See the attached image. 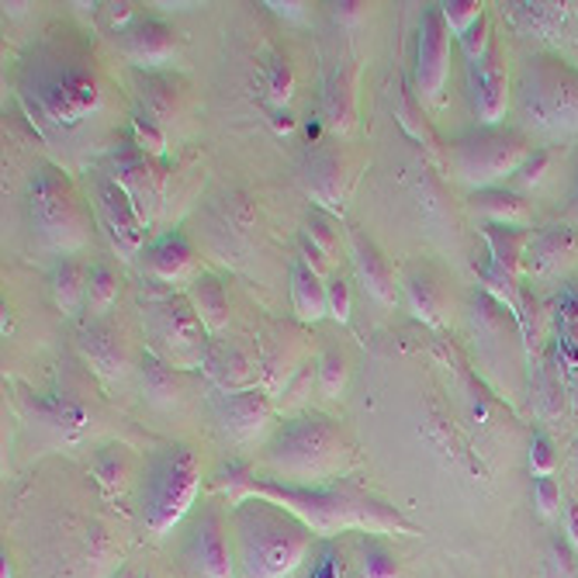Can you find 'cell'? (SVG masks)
<instances>
[{"instance_id":"obj_3","label":"cell","mask_w":578,"mask_h":578,"mask_svg":"<svg viewBox=\"0 0 578 578\" xmlns=\"http://www.w3.org/2000/svg\"><path fill=\"white\" fill-rule=\"evenodd\" d=\"M246 578H287L308 555L312 530L264 499H243L233 512Z\"/></svg>"},{"instance_id":"obj_38","label":"cell","mask_w":578,"mask_h":578,"mask_svg":"<svg viewBox=\"0 0 578 578\" xmlns=\"http://www.w3.org/2000/svg\"><path fill=\"white\" fill-rule=\"evenodd\" d=\"M555 464H558V454H555L551 440L543 433H537L533 443H530V468H533V474L548 478V474H555Z\"/></svg>"},{"instance_id":"obj_4","label":"cell","mask_w":578,"mask_h":578,"mask_svg":"<svg viewBox=\"0 0 578 578\" xmlns=\"http://www.w3.org/2000/svg\"><path fill=\"white\" fill-rule=\"evenodd\" d=\"M264 461L281 474V481L319 486V481L343 471V464L350 461V447L326 415H298L271 437Z\"/></svg>"},{"instance_id":"obj_26","label":"cell","mask_w":578,"mask_h":578,"mask_svg":"<svg viewBox=\"0 0 578 578\" xmlns=\"http://www.w3.org/2000/svg\"><path fill=\"white\" fill-rule=\"evenodd\" d=\"M49 281H52L49 284L52 287V302L59 305V312L74 315L80 308V302H87V277L80 274L77 264H70V261L56 264V271H52Z\"/></svg>"},{"instance_id":"obj_33","label":"cell","mask_w":578,"mask_h":578,"mask_svg":"<svg viewBox=\"0 0 578 578\" xmlns=\"http://www.w3.org/2000/svg\"><path fill=\"white\" fill-rule=\"evenodd\" d=\"M343 381H346V357L336 346H330L323 357H319V389H323L326 399H336Z\"/></svg>"},{"instance_id":"obj_14","label":"cell","mask_w":578,"mask_h":578,"mask_svg":"<svg viewBox=\"0 0 578 578\" xmlns=\"http://www.w3.org/2000/svg\"><path fill=\"white\" fill-rule=\"evenodd\" d=\"M111 177L121 184L125 195L133 198L143 222H149V215L156 208V177H153V167H149V156L136 143L121 146L111 156Z\"/></svg>"},{"instance_id":"obj_47","label":"cell","mask_w":578,"mask_h":578,"mask_svg":"<svg viewBox=\"0 0 578 578\" xmlns=\"http://www.w3.org/2000/svg\"><path fill=\"white\" fill-rule=\"evenodd\" d=\"M277 14H292V18H302V4H271Z\"/></svg>"},{"instance_id":"obj_1","label":"cell","mask_w":578,"mask_h":578,"mask_svg":"<svg viewBox=\"0 0 578 578\" xmlns=\"http://www.w3.org/2000/svg\"><path fill=\"white\" fill-rule=\"evenodd\" d=\"M18 98L39 133L59 146L105 111V87L94 70V56L70 36H52L31 49L21 67Z\"/></svg>"},{"instance_id":"obj_17","label":"cell","mask_w":578,"mask_h":578,"mask_svg":"<svg viewBox=\"0 0 578 578\" xmlns=\"http://www.w3.org/2000/svg\"><path fill=\"white\" fill-rule=\"evenodd\" d=\"M350 256H353V267H357L368 292L384 305L395 302V274H392L389 261L378 253V246L371 239H364L361 233H350Z\"/></svg>"},{"instance_id":"obj_43","label":"cell","mask_w":578,"mask_h":578,"mask_svg":"<svg viewBox=\"0 0 578 578\" xmlns=\"http://www.w3.org/2000/svg\"><path fill=\"white\" fill-rule=\"evenodd\" d=\"M543 170H548V153L540 149V153H530V159L517 170V174H520L517 180H520L523 187H527V184H537V180L543 177Z\"/></svg>"},{"instance_id":"obj_34","label":"cell","mask_w":578,"mask_h":578,"mask_svg":"<svg viewBox=\"0 0 578 578\" xmlns=\"http://www.w3.org/2000/svg\"><path fill=\"white\" fill-rule=\"evenodd\" d=\"M133 128H136V146H139L143 153H153V156H164V153H167L164 128H159V121H156L146 108H139V111L133 115Z\"/></svg>"},{"instance_id":"obj_6","label":"cell","mask_w":578,"mask_h":578,"mask_svg":"<svg viewBox=\"0 0 578 578\" xmlns=\"http://www.w3.org/2000/svg\"><path fill=\"white\" fill-rule=\"evenodd\" d=\"M202 489V464L195 451L184 443L164 447L149 458L146 481H143V520L146 530L164 537L170 527L184 520V512L190 509Z\"/></svg>"},{"instance_id":"obj_28","label":"cell","mask_w":578,"mask_h":578,"mask_svg":"<svg viewBox=\"0 0 578 578\" xmlns=\"http://www.w3.org/2000/svg\"><path fill=\"white\" fill-rule=\"evenodd\" d=\"M323 108H326V125L333 133H346L353 125V87H350L346 70H336V77L330 80Z\"/></svg>"},{"instance_id":"obj_32","label":"cell","mask_w":578,"mask_h":578,"mask_svg":"<svg viewBox=\"0 0 578 578\" xmlns=\"http://www.w3.org/2000/svg\"><path fill=\"white\" fill-rule=\"evenodd\" d=\"M440 11H443L447 28L454 31V39L468 36V31H471L481 18H486V14H481L478 0H447V4H440Z\"/></svg>"},{"instance_id":"obj_9","label":"cell","mask_w":578,"mask_h":578,"mask_svg":"<svg viewBox=\"0 0 578 578\" xmlns=\"http://www.w3.org/2000/svg\"><path fill=\"white\" fill-rule=\"evenodd\" d=\"M530 159V143L520 133H481L461 139L451 153V167L461 184L489 190L496 180L517 174Z\"/></svg>"},{"instance_id":"obj_51","label":"cell","mask_w":578,"mask_h":578,"mask_svg":"<svg viewBox=\"0 0 578 578\" xmlns=\"http://www.w3.org/2000/svg\"><path fill=\"white\" fill-rule=\"evenodd\" d=\"M0 578H11V565H8V558H4V575H0Z\"/></svg>"},{"instance_id":"obj_35","label":"cell","mask_w":578,"mask_h":578,"mask_svg":"<svg viewBox=\"0 0 578 578\" xmlns=\"http://www.w3.org/2000/svg\"><path fill=\"white\" fill-rule=\"evenodd\" d=\"M292 90H295L292 67H287L284 59H274L271 70H267V98H271V105H274L277 111L287 108V101H292Z\"/></svg>"},{"instance_id":"obj_40","label":"cell","mask_w":578,"mask_h":578,"mask_svg":"<svg viewBox=\"0 0 578 578\" xmlns=\"http://www.w3.org/2000/svg\"><path fill=\"white\" fill-rule=\"evenodd\" d=\"M461 42V49H464V56H468V62H474V59H481L489 49H492V36H489V21L481 18L468 36H461L458 39Z\"/></svg>"},{"instance_id":"obj_25","label":"cell","mask_w":578,"mask_h":578,"mask_svg":"<svg viewBox=\"0 0 578 578\" xmlns=\"http://www.w3.org/2000/svg\"><path fill=\"white\" fill-rule=\"evenodd\" d=\"M558 357L565 361V368L571 374H578V292L568 287V292L558 298Z\"/></svg>"},{"instance_id":"obj_36","label":"cell","mask_w":578,"mask_h":578,"mask_svg":"<svg viewBox=\"0 0 578 578\" xmlns=\"http://www.w3.org/2000/svg\"><path fill=\"white\" fill-rule=\"evenodd\" d=\"M305 239L315 246V249H323L326 256L336 249V243H340V233L330 226V218L323 215V212H312L308 215V229H305Z\"/></svg>"},{"instance_id":"obj_12","label":"cell","mask_w":578,"mask_h":578,"mask_svg":"<svg viewBox=\"0 0 578 578\" xmlns=\"http://www.w3.org/2000/svg\"><path fill=\"white\" fill-rule=\"evenodd\" d=\"M271 395L264 389H243V392H226L215 402L218 423L226 427L229 437L236 440H253L267 423H271Z\"/></svg>"},{"instance_id":"obj_48","label":"cell","mask_w":578,"mask_h":578,"mask_svg":"<svg viewBox=\"0 0 578 578\" xmlns=\"http://www.w3.org/2000/svg\"><path fill=\"white\" fill-rule=\"evenodd\" d=\"M571 468H575V481H578V440H575V447H571Z\"/></svg>"},{"instance_id":"obj_45","label":"cell","mask_w":578,"mask_h":578,"mask_svg":"<svg viewBox=\"0 0 578 578\" xmlns=\"http://www.w3.org/2000/svg\"><path fill=\"white\" fill-rule=\"evenodd\" d=\"M274 128H277V133H292V128H295V118H292V111H287V108H281V111H274Z\"/></svg>"},{"instance_id":"obj_20","label":"cell","mask_w":578,"mask_h":578,"mask_svg":"<svg viewBox=\"0 0 578 578\" xmlns=\"http://www.w3.org/2000/svg\"><path fill=\"white\" fill-rule=\"evenodd\" d=\"M571 229L568 226H551V229H540L537 236L527 239L523 249V267L530 274H551L561 267V261L571 253Z\"/></svg>"},{"instance_id":"obj_41","label":"cell","mask_w":578,"mask_h":578,"mask_svg":"<svg viewBox=\"0 0 578 578\" xmlns=\"http://www.w3.org/2000/svg\"><path fill=\"white\" fill-rule=\"evenodd\" d=\"M326 298H330V315L340 319V323H346L350 319V284L340 274H333L326 281Z\"/></svg>"},{"instance_id":"obj_29","label":"cell","mask_w":578,"mask_h":578,"mask_svg":"<svg viewBox=\"0 0 578 578\" xmlns=\"http://www.w3.org/2000/svg\"><path fill=\"white\" fill-rule=\"evenodd\" d=\"M308 190H312V198L323 202L326 208H340V164H336V156L319 153L312 159Z\"/></svg>"},{"instance_id":"obj_7","label":"cell","mask_w":578,"mask_h":578,"mask_svg":"<svg viewBox=\"0 0 578 578\" xmlns=\"http://www.w3.org/2000/svg\"><path fill=\"white\" fill-rule=\"evenodd\" d=\"M31 226L52 249L70 253L87 243V212L84 202L67 180V174L56 167H39L28 187Z\"/></svg>"},{"instance_id":"obj_22","label":"cell","mask_w":578,"mask_h":578,"mask_svg":"<svg viewBox=\"0 0 578 578\" xmlns=\"http://www.w3.org/2000/svg\"><path fill=\"white\" fill-rule=\"evenodd\" d=\"M84 353H87V361L94 364V371L105 374V378H118L125 368H128V357H125V343L115 330L108 326H90L80 340Z\"/></svg>"},{"instance_id":"obj_13","label":"cell","mask_w":578,"mask_h":578,"mask_svg":"<svg viewBox=\"0 0 578 578\" xmlns=\"http://www.w3.org/2000/svg\"><path fill=\"white\" fill-rule=\"evenodd\" d=\"M471 87H474V111L486 125H496L506 118L509 108V80H506V62L492 42V49L471 62Z\"/></svg>"},{"instance_id":"obj_44","label":"cell","mask_w":578,"mask_h":578,"mask_svg":"<svg viewBox=\"0 0 578 578\" xmlns=\"http://www.w3.org/2000/svg\"><path fill=\"white\" fill-rule=\"evenodd\" d=\"M565 523H568V537H571L575 551H578V502H568L565 506Z\"/></svg>"},{"instance_id":"obj_16","label":"cell","mask_w":578,"mask_h":578,"mask_svg":"<svg viewBox=\"0 0 578 578\" xmlns=\"http://www.w3.org/2000/svg\"><path fill=\"white\" fill-rule=\"evenodd\" d=\"M195 264H198V256L195 249H190L187 236L170 229L159 236L149 249H146V267L156 281H164V284H180V281H195Z\"/></svg>"},{"instance_id":"obj_10","label":"cell","mask_w":578,"mask_h":578,"mask_svg":"<svg viewBox=\"0 0 578 578\" xmlns=\"http://www.w3.org/2000/svg\"><path fill=\"white\" fill-rule=\"evenodd\" d=\"M90 195H94V208H98L118 256L121 261H136L139 246L146 243V222L136 212L133 198L125 195L121 184L108 170H90Z\"/></svg>"},{"instance_id":"obj_50","label":"cell","mask_w":578,"mask_h":578,"mask_svg":"<svg viewBox=\"0 0 578 578\" xmlns=\"http://www.w3.org/2000/svg\"><path fill=\"white\" fill-rule=\"evenodd\" d=\"M115 578H136V575H133V571H128V568H121V571H118Z\"/></svg>"},{"instance_id":"obj_24","label":"cell","mask_w":578,"mask_h":578,"mask_svg":"<svg viewBox=\"0 0 578 578\" xmlns=\"http://www.w3.org/2000/svg\"><path fill=\"white\" fill-rule=\"evenodd\" d=\"M195 543H198V561H202V571L208 578H233V555H229V543L222 537V523L208 517L198 523L195 530Z\"/></svg>"},{"instance_id":"obj_46","label":"cell","mask_w":578,"mask_h":578,"mask_svg":"<svg viewBox=\"0 0 578 578\" xmlns=\"http://www.w3.org/2000/svg\"><path fill=\"white\" fill-rule=\"evenodd\" d=\"M101 478L105 481H115V474H121V461H115V454H105V461H101Z\"/></svg>"},{"instance_id":"obj_27","label":"cell","mask_w":578,"mask_h":578,"mask_svg":"<svg viewBox=\"0 0 578 578\" xmlns=\"http://www.w3.org/2000/svg\"><path fill=\"white\" fill-rule=\"evenodd\" d=\"M118 292H121V281L111 264H94L87 271V308L94 319L111 312V305L118 302Z\"/></svg>"},{"instance_id":"obj_37","label":"cell","mask_w":578,"mask_h":578,"mask_svg":"<svg viewBox=\"0 0 578 578\" xmlns=\"http://www.w3.org/2000/svg\"><path fill=\"white\" fill-rule=\"evenodd\" d=\"M361 575L364 578H399V565L384 548H364Z\"/></svg>"},{"instance_id":"obj_30","label":"cell","mask_w":578,"mask_h":578,"mask_svg":"<svg viewBox=\"0 0 578 578\" xmlns=\"http://www.w3.org/2000/svg\"><path fill=\"white\" fill-rule=\"evenodd\" d=\"M405 292H409V302L415 308V315L423 319V323L437 326L440 323V292L437 284L423 274H409L405 277Z\"/></svg>"},{"instance_id":"obj_31","label":"cell","mask_w":578,"mask_h":578,"mask_svg":"<svg viewBox=\"0 0 578 578\" xmlns=\"http://www.w3.org/2000/svg\"><path fill=\"white\" fill-rule=\"evenodd\" d=\"M143 392L159 402V399H174L177 395V381H174V368H167L164 361L146 357L143 364Z\"/></svg>"},{"instance_id":"obj_18","label":"cell","mask_w":578,"mask_h":578,"mask_svg":"<svg viewBox=\"0 0 578 578\" xmlns=\"http://www.w3.org/2000/svg\"><path fill=\"white\" fill-rule=\"evenodd\" d=\"M205 374L218 384L222 392H243V389H253V364L249 357L233 346V343H212L208 353H205V361H202Z\"/></svg>"},{"instance_id":"obj_5","label":"cell","mask_w":578,"mask_h":578,"mask_svg":"<svg viewBox=\"0 0 578 578\" xmlns=\"http://www.w3.org/2000/svg\"><path fill=\"white\" fill-rule=\"evenodd\" d=\"M517 105L523 125L540 136L578 133V70L551 56L530 59L523 67Z\"/></svg>"},{"instance_id":"obj_2","label":"cell","mask_w":578,"mask_h":578,"mask_svg":"<svg viewBox=\"0 0 578 578\" xmlns=\"http://www.w3.org/2000/svg\"><path fill=\"white\" fill-rule=\"evenodd\" d=\"M243 499H264L292 512L319 537H333L343 530L368 533H415L392 506L368 499L353 489H319V486H292L281 478H236Z\"/></svg>"},{"instance_id":"obj_15","label":"cell","mask_w":578,"mask_h":578,"mask_svg":"<svg viewBox=\"0 0 578 578\" xmlns=\"http://www.w3.org/2000/svg\"><path fill=\"white\" fill-rule=\"evenodd\" d=\"M121 49L136 67H164V62L174 59L177 42H174V31L164 21L139 18L121 31Z\"/></svg>"},{"instance_id":"obj_19","label":"cell","mask_w":578,"mask_h":578,"mask_svg":"<svg viewBox=\"0 0 578 578\" xmlns=\"http://www.w3.org/2000/svg\"><path fill=\"white\" fill-rule=\"evenodd\" d=\"M190 308L198 312L202 326L208 330V336L222 333L229 326V295H226V284L212 274H198L195 281L187 284V295Z\"/></svg>"},{"instance_id":"obj_49","label":"cell","mask_w":578,"mask_h":578,"mask_svg":"<svg viewBox=\"0 0 578 578\" xmlns=\"http://www.w3.org/2000/svg\"><path fill=\"white\" fill-rule=\"evenodd\" d=\"M571 405H575V412H578V374H575V381H571Z\"/></svg>"},{"instance_id":"obj_23","label":"cell","mask_w":578,"mask_h":578,"mask_svg":"<svg viewBox=\"0 0 578 578\" xmlns=\"http://www.w3.org/2000/svg\"><path fill=\"white\" fill-rule=\"evenodd\" d=\"M471 208L478 215H486L492 226H509V229L527 226V218H530L527 202L520 195H512V190H499V187L478 190V195L471 198Z\"/></svg>"},{"instance_id":"obj_39","label":"cell","mask_w":578,"mask_h":578,"mask_svg":"<svg viewBox=\"0 0 578 578\" xmlns=\"http://www.w3.org/2000/svg\"><path fill=\"white\" fill-rule=\"evenodd\" d=\"M533 502L540 509V517H555V512H558V506H561V486H558L551 474L533 481Z\"/></svg>"},{"instance_id":"obj_8","label":"cell","mask_w":578,"mask_h":578,"mask_svg":"<svg viewBox=\"0 0 578 578\" xmlns=\"http://www.w3.org/2000/svg\"><path fill=\"white\" fill-rule=\"evenodd\" d=\"M143 326L153 353L167 368H202L212 346L198 312L180 295H159L146 305Z\"/></svg>"},{"instance_id":"obj_42","label":"cell","mask_w":578,"mask_h":578,"mask_svg":"<svg viewBox=\"0 0 578 578\" xmlns=\"http://www.w3.org/2000/svg\"><path fill=\"white\" fill-rule=\"evenodd\" d=\"M308 578H343V558L333 548H326L323 555H319V561L312 565Z\"/></svg>"},{"instance_id":"obj_11","label":"cell","mask_w":578,"mask_h":578,"mask_svg":"<svg viewBox=\"0 0 578 578\" xmlns=\"http://www.w3.org/2000/svg\"><path fill=\"white\" fill-rule=\"evenodd\" d=\"M447 39L451 28L443 21L440 8H427L420 21V46H415V84H420L423 101H440L447 84Z\"/></svg>"},{"instance_id":"obj_21","label":"cell","mask_w":578,"mask_h":578,"mask_svg":"<svg viewBox=\"0 0 578 578\" xmlns=\"http://www.w3.org/2000/svg\"><path fill=\"white\" fill-rule=\"evenodd\" d=\"M292 302H295V312L305 319V323H315V319L330 315L326 284H323V277H319V271H312L302 256L292 261Z\"/></svg>"}]
</instances>
